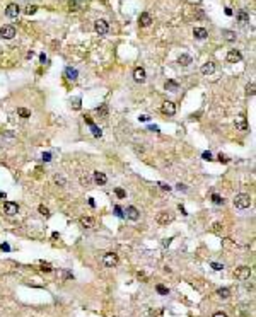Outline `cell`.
<instances>
[{"label":"cell","instance_id":"6da1fadb","mask_svg":"<svg viewBox=\"0 0 256 317\" xmlns=\"http://www.w3.org/2000/svg\"><path fill=\"white\" fill-rule=\"evenodd\" d=\"M234 206L239 210H246L251 206V196L246 195V193H241V195H236L234 198Z\"/></svg>","mask_w":256,"mask_h":317},{"label":"cell","instance_id":"7a4b0ae2","mask_svg":"<svg viewBox=\"0 0 256 317\" xmlns=\"http://www.w3.org/2000/svg\"><path fill=\"white\" fill-rule=\"evenodd\" d=\"M251 268L249 266H241V268H237L236 269V273H234V276H236V280H239V281H247V280L251 278Z\"/></svg>","mask_w":256,"mask_h":317},{"label":"cell","instance_id":"3957f363","mask_svg":"<svg viewBox=\"0 0 256 317\" xmlns=\"http://www.w3.org/2000/svg\"><path fill=\"white\" fill-rule=\"evenodd\" d=\"M118 254L116 252H106L104 256H103V264L106 266V268H114V266L118 264Z\"/></svg>","mask_w":256,"mask_h":317},{"label":"cell","instance_id":"277c9868","mask_svg":"<svg viewBox=\"0 0 256 317\" xmlns=\"http://www.w3.org/2000/svg\"><path fill=\"white\" fill-rule=\"evenodd\" d=\"M94 29L99 36H106L108 31H109V26H108V22H106L104 19H99V21L94 22Z\"/></svg>","mask_w":256,"mask_h":317},{"label":"cell","instance_id":"5b68a950","mask_svg":"<svg viewBox=\"0 0 256 317\" xmlns=\"http://www.w3.org/2000/svg\"><path fill=\"white\" fill-rule=\"evenodd\" d=\"M0 36L4 39H12L14 36H16V27L14 26H2V29H0Z\"/></svg>","mask_w":256,"mask_h":317},{"label":"cell","instance_id":"8992f818","mask_svg":"<svg viewBox=\"0 0 256 317\" xmlns=\"http://www.w3.org/2000/svg\"><path fill=\"white\" fill-rule=\"evenodd\" d=\"M161 111L164 114H167V116H174V114H176V106H174V102H171V101H166V102H162Z\"/></svg>","mask_w":256,"mask_h":317},{"label":"cell","instance_id":"52a82bcc","mask_svg":"<svg viewBox=\"0 0 256 317\" xmlns=\"http://www.w3.org/2000/svg\"><path fill=\"white\" fill-rule=\"evenodd\" d=\"M19 12H21V7H19L17 4H9L7 9H5V16H7V17H17Z\"/></svg>","mask_w":256,"mask_h":317},{"label":"cell","instance_id":"ba28073f","mask_svg":"<svg viewBox=\"0 0 256 317\" xmlns=\"http://www.w3.org/2000/svg\"><path fill=\"white\" fill-rule=\"evenodd\" d=\"M173 215H171L169 212H161L159 215H157V222L161 223V225H167V223H171L173 222Z\"/></svg>","mask_w":256,"mask_h":317},{"label":"cell","instance_id":"9c48e42d","mask_svg":"<svg viewBox=\"0 0 256 317\" xmlns=\"http://www.w3.org/2000/svg\"><path fill=\"white\" fill-rule=\"evenodd\" d=\"M4 210H5L7 215H16V213L19 212V206H17V203H14V201H5Z\"/></svg>","mask_w":256,"mask_h":317},{"label":"cell","instance_id":"30bf717a","mask_svg":"<svg viewBox=\"0 0 256 317\" xmlns=\"http://www.w3.org/2000/svg\"><path fill=\"white\" fill-rule=\"evenodd\" d=\"M125 213H126V218H130V220H133V222H137L140 218V212L135 208V206H126Z\"/></svg>","mask_w":256,"mask_h":317},{"label":"cell","instance_id":"8fae6325","mask_svg":"<svg viewBox=\"0 0 256 317\" xmlns=\"http://www.w3.org/2000/svg\"><path fill=\"white\" fill-rule=\"evenodd\" d=\"M243 60V55L237 51V50H230L229 53H227V61L229 63H237V61Z\"/></svg>","mask_w":256,"mask_h":317},{"label":"cell","instance_id":"7c38bea8","mask_svg":"<svg viewBox=\"0 0 256 317\" xmlns=\"http://www.w3.org/2000/svg\"><path fill=\"white\" fill-rule=\"evenodd\" d=\"M139 24L142 27H149L152 24V16L149 12H142L140 14V19H139Z\"/></svg>","mask_w":256,"mask_h":317},{"label":"cell","instance_id":"4fadbf2b","mask_svg":"<svg viewBox=\"0 0 256 317\" xmlns=\"http://www.w3.org/2000/svg\"><path fill=\"white\" fill-rule=\"evenodd\" d=\"M92 179H94V181L99 184V186H103V184L108 183V177H106V174H104V172H99V171H96V172L92 174Z\"/></svg>","mask_w":256,"mask_h":317},{"label":"cell","instance_id":"5bb4252c","mask_svg":"<svg viewBox=\"0 0 256 317\" xmlns=\"http://www.w3.org/2000/svg\"><path fill=\"white\" fill-rule=\"evenodd\" d=\"M193 36L196 39H207L209 38V31L205 29V27H195L193 29Z\"/></svg>","mask_w":256,"mask_h":317},{"label":"cell","instance_id":"9a60e30c","mask_svg":"<svg viewBox=\"0 0 256 317\" xmlns=\"http://www.w3.org/2000/svg\"><path fill=\"white\" fill-rule=\"evenodd\" d=\"M133 78L137 80V82H145V70L142 68V67H139V68H135V72H133Z\"/></svg>","mask_w":256,"mask_h":317},{"label":"cell","instance_id":"2e32d148","mask_svg":"<svg viewBox=\"0 0 256 317\" xmlns=\"http://www.w3.org/2000/svg\"><path fill=\"white\" fill-rule=\"evenodd\" d=\"M213 72H215V65H213V61H207V63H203V67H202V74H203V75H212Z\"/></svg>","mask_w":256,"mask_h":317},{"label":"cell","instance_id":"e0dca14e","mask_svg":"<svg viewBox=\"0 0 256 317\" xmlns=\"http://www.w3.org/2000/svg\"><path fill=\"white\" fill-rule=\"evenodd\" d=\"M86 121H87V125L91 126V130H92V135H94V136H97V138H99L101 135H103V131H101L99 128H97V126L94 125V121H92V119H91V118H89V116H86Z\"/></svg>","mask_w":256,"mask_h":317},{"label":"cell","instance_id":"ac0fdd59","mask_svg":"<svg viewBox=\"0 0 256 317\" xmlns=\"http://www.w3.org/2000/svg\"><path fill=\"white\" fill-rule=\"evenodd\" d=\"M65 77L68 78V80H77V77H79V72H77V68H72V67H67V68H65Z\"/></svg>","mask_w":256,"mask_h":317},{"label":"cell","instance_id":"d6986e66","mask_svg":"<svg viewBox=\"0 0 256 317\" xmlns=\"http://www.w3.org/2000/svg\"><path fill=\"white\" fill-rule=\"evenodd\" d=\"M164 87H166V91H169V92H178L179 91V84L174 82V80H166Z\"/></svg>","mask_w":256,"mask_h":317},{"label":"cell","instance_id":"ffe728a7","mask_svg":"<svg viewBox=\"0 0 256 317\" xmlns=\"http://www.w3.org/2000/svg\"><path fill=\"white\" fill-rule=\"evenodd\" d=\"M80 225H82L84 229H92V227H94V218L92 217H82L80 218Z\"/></svg>","mask_w":256,"mask_h":317},{"label":"cell","instance_id":"44dd1931","mask_svg":"<svg viewBox=\"0 0 256 317\" xmlns=\"http://www.w3.org/2000/svg\"><path fill=\"white\" fill-rule=\"evenodd\" d=\"M236 128L241 131H247V123H246V118L244 116H239V119L236 121Z\"/></svg>","mask_w":256,"mask_h":317},{"label":"cell","instance_id":"7402d4cb","mask_svg":"<svg viewBox=\"0 0 256 317\" xmlns=\"http://www.w3.org/2000/svg\"><path fill=\"white\" fill-rule=\"evenodd\" d=\"M237 21L241 22V24H247V22H249V14L244 12V10H239V12H237Z\"/></svg>","mask_w":256,"mask_h":317},{"label":"cell","instance_id":"603a6c76","mask_svg":"<svg viewBox=\"0 0 256 317\" xmlns=\"http://www.w3.org/2000/svg\"><path fill=\"white\" fill-rule=\"evenodd\" d=\"M191 61H193V60H191L190 55H181V57L178 58V63H179V65H183V67H188Z\"/></svg>","mask_w":256,"mask_h":317},{"label":"cell","instance_id":"cb8c5ba5","mask_svg":"<svg viewBox=\"0 0 256 317\" xmlns=\"http://www.w3.org/2000/svg\"><path fill=\"white\" fill-rule=\"evenodd\" d=\"M222 34H224V38L227 39V41H236V33H232V31H227V29H224L222 31Z\"/></svg>","mask_w":256,"mask_h":317},{"label":"cell","instance_id":"d4e9b609","mask_svg":"<svg viewBox=\"0 0 256 317\" xmlns=\"http://www.w3.org/2000/svg\"><path fill=\"white\" fill-rule=\"evenodd\" d=\"M17 114L21 118H29L31 116V111H29V109H26V108H19L17 109Z\"/></svg>","mask_w":256,"mask_h":317},{"label":"cell","instance_id":"484cf974","mask_svg":"<svg viewBox=\"0 0 256 317\" xmlns=\"http://www.w3.org/2000/svg\"><path fill=\"white\" fill-rule=\"evenodd\" d=\"M212 201L215 205H224V198H222L220 195H217V193H213V195H212Z\"/></svg>","mask_w":256,"mask_h":317},{"label":"cell","instance_id":"4316f807","mask_svg":"<svg viewBox=\"0 0 256 317\" xmlns=\"http://www.w3.org/2000/svg\"><path fill=\"white\" fill-rule=\"evenodd\" d=\"M91 181H92L91 176H86V174H84V176H80V184H82V186H89V184H91Z\"/></svg>","mask_w":256,"mask_h":317},{"label":"cell","instance_id":"83f0119b","mask_svg":"<svg viewBox=\"0 0 256 317\" xmlns=\"http://www.w3.org/2000/svg\"><path fill=\"white\" fill-rule=\"evenodd\" d=\"M68 10H70V12L79 10V2H77V0H70V2H68Z\"/></svg>","mask_w":256,"mask_h":317},{"label":"cell","instance_id":"f1b7e54d","mask_svg":"<svg viewBox=\"0 0 256 317\" xmlns=\"http://www.w3.org/2000/svg\"><path fill=\"white\" fill-rule=\"evenodd\" d=\"M217 293L222 297V298H229V297H230V290H229V288H220Z\"/></svg>","mask_w":256,"mask_h":317},{"label":"cell","instance_id":"f546056e","mask_svg":"<svg viewBox=\"0 0 256 317\" xmlns=\"http://www.w3.org/2000/svg\"><path fill=\"white\" fill-rule=\"evenodd\" d=\"M246 94L247 96H254V84H247L246 85Z\"/></svg>","mask_w":256,"mask_h":317},{"label":"cell","instance_id":"4dcf8cb0","mask_svg":"<svg viewBox=\"0 0 256 317\" xmlns=\"http://www.w3.org/2000/svg\"><path fill=\"white\" fill-rule=\"evenodd\" d=\"M156 290L159 291L161 295H167V293H169V290H167V288H166L164 285H157V287H156Z\"/></svg>","mask_w":256,"mask_h":317},{"label":"cell","instance_id":"1f68e13d","mask_svg":"<svg viewBox=\"0 0 256 317\" xmlns=\"http://www.w3.org/2000/svg\"><path fill=\"white\" fill-rule=\"evenodd\" d=\"M39 213H41V215H44V217H50V210L46 208V206H44V205H39Z\"/></svg>","mask_w":256,"mask_h":317},{"label":"cell","instance_id":"d6a6232c","mask_svg":"<svg viewBox=\"0 0 256 317\" xmlns=\"http://www.w3.org/2000/svg\"><path fill=\"white\" fill-rule=\"evenodd\" d=\"M114 213H116V217H120V218L125 217V213H123V210H121V206H120V205H116V206H114Z\"/></svg>","mask_w":256,"mask_h":317},{"label":"cell","instance_id":"836d02e7","mask_svg":"<svg viewBox=\"0 0 256 317\" xmlns=\"http://www.w3.org/2000/svg\"><path fill=\"white\" fill-rule=\"evenodd\" d=\"M114 193H116V196H118V198H121V200L126 196L125 189H121V188H116V189H114Z\"/></svg>","mask_w":256,"mask_h":317},{"label":"cell","instance_id":"e575fe53","mask_svg":"<svg viewBox=\"0 0 256 317\" xmlns=\"http://www.w3.org/2000/svg\"><path fill=\"white\" fill-rule=\"evenodd\" d=\"M36 10H38V7H36V5H29V7L26 9V14H27V16H31V14H34Z\"/></svg>","mask_w":256,"mask_h":317},{"label":"cell","instance_id":"d590c367","mask_svg":"<svg viewBox=\"0 0 256 317\" xmlns=\"http://www.w3.org/2000/svg\"><path fill=\"white\" fill-rule=\"evenodd\" d=\"M97 113L106 116V114H108V108H106V106H101V108H97Z\"/></svg>","mask_w":256,"mask_h":317},{"label":"cell","instance_id":"8d00e7d4","mask_svg":"<svg viewBox=\"0 0 256 317\" xmlns=\"http://www.w3.org/2000/svg\"><path fill=\"white\" fill-rule=\"evenodd\" d=\"M219 160H220V162H224V164H227V162H229L230 159H229L227 155H224V153H219Z\"/></svg>","mask_w":256,"mask_h":317},{"label":"cell","instance_id":"74e56055","mask_svg":"<svg viewBox=\"0 0 256 317\" xmlns=\"http://www.w3.org/2000/svg\"><path fill=\"white\" fill-rule=\"evenodd\" d=\"M55 183L60 184V186H65V179L61 177V176H57V177H55Z\"/></svg>","mask_w":256,"mask_h":317},{"label":"cell","instance_id":"f35d334b","mask_svg":"<svg viewBox=\"0 0 256 317\" xmlns=\"http://www.w3.org/2000/svg\"><path fill=\"white\" fill-rule=\"evenodd\" d=\"M159 186H161V189H164V191H171V186L166 183H159Z\"/></svg>","mask_w":256,"mask_h":317},{"label":"cell","instance_id":"ab89813d","mask_svg":"<svg viewBox=\"0 0 256 317\" xmlns=\"http://www.w3.org/2000/svg\"><path fill=\"white\" fill-rule=\"evenodd\" d=\"M212 268L215 269V271H220V269H224V266L219 264V263H212Z\"/></svg>","mask_w":256,"mask_h":317},{"label":"cell","instance_id":"60d3db41","mask_svg":"<svg viewBox=\"0 0 256 317\" xmlns=\"http://www.w3.org/2000/svg\"><path fill=\"white\" fill-rule=\"evenodd\" d=\"M202 157H203L205 160H212V153H210V152H203V153H202Z\"/></svg>","mask_w":256,"mask_h":317},{"label":"cell","instance_id":"b9f144b4","mask_svg":"<svg viewBox=\"0 0 256 317\" xmlns=\"http://www.w3.org/2000/svg\"><path fill=\"white\" fill-rule=\"evenodd\" d=\"M74 109H77V111L80 109V99H75L74 101Z\"/></svg>","mask_w":256,"mask_h":317},{"label":"cell","instance_id":"7bdbcfd3","mask_svg":"<svg viewBox=\"0 0 256 317\" xmlns=\"http://www.w3.org/2000/svg\"><path fill=\"white\" fill-rule=\"evenodd\" d=\"M41 271H46V273H50V271H51V266H50V264H43Z\"/></svg>","mask_w":256,"mask_h":317},{"label":"cell","instance_id":"ee69618b","mask_svg":"<svg viewBox=\"0 0 256 317\" xmlns=\"http://www.w3.org/2000/svg\"><path fill=\"white\" fill-rule=\"evenodd\" d=\"M176 188H178L179 191H186V189H188V188L184 186V184H181V183H179V184H176Z\"/></svg>","mask_w":256,"mask_h":317},{"label":"cell","instance_id":"f6af8a7d","mask_svg":"<svg viewBox=\"0 0 256 317\" xmlns=\"http://www.w3.org/2000/svg\"><path fill=\"white\" fill-rule=\"evenodd\" d=\"M139 119H140V121H149V119H150V118H149L147 114H142V116H140Z\"/></svg>","mask_w":256,"mask_h":317},{"label":"cell","instance_id":"bcb514c9","mask_svg":"<svg viewBox=\"0 0 256 317\" xmlns=\"http://www.w3.org/2000/svg\"><path fill=\"white\" fill-rule=\"evenodd\" d=\"M220 227H222L220 223H213V230H215V232H220Z\"/></svg>","mask_w":256,"mask_h":317},{"label":"cell","instance_id":"7dc6e473","mask_svg":"<svg viewBox=\"0 0 256 317\" xmlns=\"http://www.w3.org/2000/svg\"><path fill=\"white\" fill-rule=\"evenodd\" d=\"M39 61H41V63H44V61H46V55H44V53H41V55H39Z\"/></svg>","mask_w":256,"mask_h":317},{"label":"cell","instance_id":"c3c4849f","mask_svg":"<svg viewBox=\"0 0 256 317\" xmlns=\"http://www.w3.org/2000/svg\"><path fill=\"white\" fill-rule=\"evenodd\" d=\"M43 160H51V155H50V153H43Z\"/></svg>","mask_w":256,"mask_h":317},{"label":"cell","instance_id":"681fc988","mask_svg":"<svg viewBox=\"0 0 256 317\" xmlns=\"http://www.w3.org/2000/svg\"><path fill=\"white\" fill-rule=\"evenodd\" d=\"M171 240H173V237H169V239H166L164 242H162V246H164V247H166V246H169V244H171Z\"/></svg>","mask_w":256,"mask_h":317},{"label":"cell","instance_id":"f907efd6","mask_svg":"<svg viewBox=\"0 0 256 317\" xmlns=\"http://www.w3.org/2000/svg\"><path fill=\"white\" fill-rule=\"evenodd\" d=\"M213 317H227V315L224 312H215V314H213Z\"/></svg>","mask_w":256,"mask_h":317},{"label":"cell","instance_id":"816d5d0a","mask_svg":"<svg viewBox=\"0 0 256 317\" xmlns=\"http://www.w3.org/2000/svg\"><path fill=\"white\" fill-rule=\"evenodd\" d=\"M0 247H2V251H9V244H2V246H0Z\"/></svg>","mask_w":256,"mask_h":317},{"label":"cell","instance_id":"f5cc1de1","mask_svg":"<svg viewBox=\"0 0 256 317\" xmlns=\"http://www.w3.org/2000/svg\"><path fill=\"white\" fill-rule=\"evenodd\" d=\"M226 14H227V16H232V10H230L229 7H227V9H226Z\"/></svg>","mask_w":256,"mask_h":317},{"label":"cell","instance_id":"db71d44e","mask_svg":"<svg viewBox=\"0 0 256 317\" xmlns=\"http://www.w3.org/2000/svg\"><path fill=\"white\" fill-rule=\"evenodd\" d=\"M2 198L5 200V193H2V191H0V200H2Z\"/></svg>","mask_w":256,"mask_h":317}]
</instances>
